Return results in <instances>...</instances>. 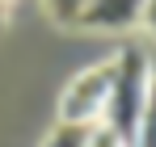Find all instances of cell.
<instances>
[{"label":"cell","instance_id":"cell-2","mask_svg":"<svg viewBox=\"0 0 156 147\" xmlns=\"http://www.w3.org/2000/svg\"><path fill=\"white\" fill-rule=\"evenodd\" d=\"M110 84H114V59L84 67V72L63 88V97H59V122H80V126L101 122Z\"/></svg>","mask_w":156,"mask_h":147},{"label":"cell","instance_id":"cell-1","mask_svg":"<svg viewBox=\"0 0 156 147\" xmlns=\"http://www.w3.org/2000/svg\"><path fill=\"white\" fill-rule=\"evenodd\" d=\"M148 93H152L148 50L139 46V42H127V46L114 55V84H110V97H105V109H101V126H110L127 147L135 139L139 118H144Z\"/></svg>","mask_w":156,"mask_h":147},{"label":"cell","instance_id":"cell-3","mask_svg":"<svg viewBox=\"0 0 156 147\" xmlns=\"http://www.w3.org/2000/svg\"><path fill=\"white\" fill-rule=\"evenodd\" d=\"M144 21V4L131 0H101V4H84L76 9V25L72 29H135Z\"/></svg>","mask_w":156,"mask_h":147},{"label":"cell","instance_id":"cell-4","mask_svg":"<svg viewBox=\"0 0 156 147\" xmlns=\"http://www.w3.org/2000/svg\"><path fill=\"white\" fill-rule=\"evenodd\" d=\"M93 126H97V122H93ZM93 126H80V122H55V130L47 135V147H84Z\"/></svg>","mask_w":156,"mask_h":147},{"label":"cell","instance_id":"cell-7","mask_svg":"<svg viewBox=\"0 0 156 147\" xmlns=\"http://www.w3.org/2000/svg\"><path fill=\"white\" fill-rule=\"evenodd\" d=\"M139 25H148V29L156 34V4H144V21H139Z\"/></svg>","mask_w":156,"mask_h":147},{"label":"cell","instance_id":"cell-8","mask_svg":"<svg viewBox=\"0 0 156 147\" xmlns=\"http://www.w3.org/2000/svg\"><path fill=\"white\" fill-rule=\"evenodd\" d=\"M4 21H9V9H4V4H0V29H4Z\"/></svg>","mask_w":156,"mask_h":147},{"label":"cell","instance_id":"cell-6","mask_svg":"<svg viewBox=\"0 0 156 147\" xmlns=\"http://www.w3.org/2000/svg\"><path fill=\"white\" fill-rule=\"evenodd\" d=\"M84 147H127V143H122V139H118L110 126H101V122H97L93 130H89V143H84Z\"/></svg>","mask_w":156,"mask_h":147},{"label":"cell","instance_id":"cell-5","mask_svg":"<svg viewBox=\"0 0 156 147\" xmlns=\"http://www.w3.org/2000/svg\"><path fill=\"white\" fill-rule=\"evenodd\" d=\"M131 147H156V80H152V93H148V105H144V118L135 126Z\"/></svg>","mask_w":156,"mask_h":147}]
</instances>
